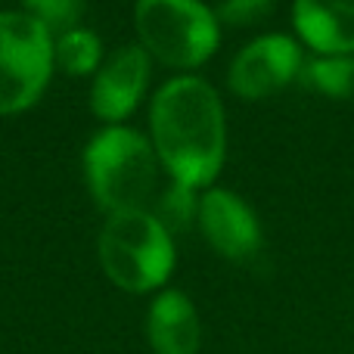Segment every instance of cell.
<instances>
[{
    "mask_svg": "<svg viewBox=\"0 0 354 354\" xmlns=\"http://www.w3.org/2000/svg\"><path fill=\"white\" fill-rule=\"evenodd\" d=\"M87 187L109 214L149 212L159 196V156L131 128H106L84 153Z\"/></svg>",
    "mask_w": 354,
    "mask_h": 354,
    "instance_id": "2",
    "label": "cell"
},
{
    "mask_svg": "<svg viewBox=\"0 0 354 354\" xmlns=\"http://www.w3.org/2000/svg\"><path fill=\"white\" fill-rule=\"evenodd\" d=\"M292 22L317 56H354V0H295Z\"/></svg>",
    "mask_w": 354,
    "mask_h": 354,
    "instance_id": "9",
    "label": "cell"
},
{
    "mask_svg": "<svg viewBox=\"0 0 354 354\" xmlns=\"http://www.w3.org/2000/svg\"><path fill=\"white\" fill-rule=\"evenodd\" d=\"M196 221L212 249L230 261H249L261 249V224L255 212L230 189H208L199 199Z\"/></svg>",
    "mask_w": 354,
    "mask_h": 354,
    "instance_id": "7",
    "label": "cell"
},
{
    "mask_svg": "<svg viewBox=\"0 0 354 354\" xmlns=\"http://www.w3.org/2000/svg\"><path fill=\"white\" fill-rule=\"evenodd\" d=\"M147 336L156 354H199L202 326L196 305L177 289H168L149 305Z\"/></svg>",
    "mask_w": 354,
    "mask_h": 354,
    "instance_id": "10",
    "label": "cell"
},
{
    "mask_svg": "<svg viewBox=\"0 0 354 354\" xmlns=\"http://www.w3.org/2000/svg\"><path fill=\"white\" fill-rule=\"evenodd\" d=\"M28 6V16H35L47 31H72L75 22L84 12V0H22Z\"/></svg>",
    "mask_w": 354,
    "mask_h": 354,
    "instance_id": "14",
    "label": "cell"
},
{
    "mask_svg": "<svg viewBox=\"0 0 354 354\" xmlns=\"http://www.w3.org/2000/svg\"><path fill=\"white\" fill-rule=\"evenodd\" d=\"M100 264L128 292L159 289L174 270L171 233L149 212H115L100 233Z\"/></svg>",
    "mask_w": 354,
    "mask_h": 354,
    "instance_id": "3",
    "label": "cell"
},
{
    "mask_svg": "<svg viewBox=\"0 0 354 354\" xmlns=\"http://www.w3.org/2000/svg\"><path fill=\"white\" fill-rule=\"evenodd\" d=\"M53 72V37L28 12H0V115L22 112Z\"/></svg>",
    "mask_w": 354,
    "mask_h": 354,
    "instance_id": "5",
    "label": "cell"
},
{
    "mask_svg": "<svg viewBox=\"0 0 354 354\" xmlns=\"http://www.w3.org/2000/svg\"><path fill=\"white\" fill-rule=\"evenodd\" d=\"M143 50L174 68H196L218 50V16L202 0H137Z\"/></svg>",
    "mask_w": 354,
    "mask_h": 354,
    "instance_id": "4",
    "label": "cell"
},
{
    "mask_svg": "<svg viewBox=\"0 0 354 354\" xmlns=\"http://www.w3.org/2000/svg\"><path fill=\"white\" fill-rule=\"evenodd\" d=\"M299 81L333 100H354V56H314L301 66Z\"/></svg>",
    "mask_w": 354,
    "mask_h": 354,
    "instance_id": "11",
    "label": "cell"
},
{
    "mask_svg": "<svg viewBox=\"0 0 354 354\" xmlns=\"http://www.w3.org/2000/svg\"><path fill=\"white\" fill-rule=\"evenodd\" d=\"M149 81V56L143 47H124L109 56L91 87V109L106 122H122L137 109Z\"/></svg>",
    "mask_w": 354,
    "mask_h": 354,
    "instance_id": "8",
    "label": "cell"
},
{
    "mask_svg": "<svg viewBox=\"0 0 354 354\" xmlns=\"http://www.w3.org/2000/svg\"><path fill=\"white\" fill-rule=\"evenodd\" d=\"M153 147L171 180L205 187L218 177L227 153L224 106L214 87L183 75L162 87L149 109Z\"/></svg>",
    "mask_w": 354,
    "mask_h": 354,
    "instance_id": "1",
    "label": "cell"
},
{
    "mask_svg": "<svg viewBox=\"0 0 354 354\" xmlns=\"http://www.w3.org/2000/svg\"><path fill=\"white\" fill-rule=\"evenodd\" d=\"M149 214H153L168 233L187 230V227L196 221V214H199V202H196V196H193V187L171 180L159 196H156Z\"/></svg>",
    "mask_w": 354,
    "mask_h": 354,
    "instance_id": "13",
    "label": "cell"
},
{
    "mask_svg": "<svg viewBox=\"0 0 354 354\" xmlns=\"http://www.w3.org/2000/svg\"><path fill=\"white\" fill-rule=\"evenodd\" d=\"M274 6L277 0H221L218 19L227 25H252V22H261Z\"/></svg>",
    "mask_w": 354,
    "mask_h": 354,
    "instance_id": "15",
    "label": "cell"
},
{
    "mask_svg": "<svg viewBox=\"0 0 354 354\" xmlns=\"http://www.w3.org/2000/svg\"><path fill=\"white\" fill-rule=\"evenodd\" d=\"M301 66L305 53L289 35H261L236 53L227 84L243 100H264L299 81Z\"/></svg>",
    "mask_w": 354,
    "mask_h": 354,
    "instance_id": "6",
    "label": "cell"
},
{
    "mask_svg": "<svg viewBox=\"0 0 354 354\" xmlns=\"http://www.w3.org/2000/svg\"><path fill=\"white\" fill-rule=\"evenodd\" d=\"M100 37L87 28L62 31L53 41V62H59L68 75H91L100 66Z\"/></svg>",
    "mask_w": 354,
    "mask_h": 354,
    "instance_id": "12",
    "label": "cell"
}]
</instances>
